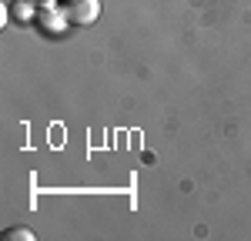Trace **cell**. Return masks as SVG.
<instances>
[{"label":"cell","mask_w":251,"mask_h":241,"mask_svg":"<svg viewBox=\"0 0 251 241\" xmlns=\"http://www.w3.org/2000/svg\"><path fill=\"white\" fill-rule=\"evenodd\" d=\"M7 10H10V17L17 20V24H30V20H37V14H34V0H14Z\"/></svg>","instance_id":"7a4b0ae2"},{"label":"cell","mask_w":251,"mask_h":241,"mask_svg":"<svg viewBox=\"0 0 251 241\" xmlns=\"http://www.w3.org/2000/svg\"><path fill=\"white\" fill-rule=\"evenodd\" d=\"M7 238L10 241H34V231H30V228H10Z\"/></svg>","instance_id":"3957f363"},{"label":"cell","mask_w":251,"mask_h":241,"mask_svg":"<svg viewBox=\"0 0 251 241\" xmlns=\"http://www.w3.org/2000/svg\"><path fill=\"white\" fill-rule=\"evenodd\" d=\"M64 14H67V24L87 27L100 17V0H64Z\"/></svg>","instance_id":"6da1fadb"}]
</instances>
